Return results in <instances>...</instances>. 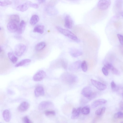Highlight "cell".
<instances>
[{
    "label": "cell",
    "instance_id": "24",
    "mask_svg": "<svg viewBox=\"0 0 123 123\" xmlns=\"http://www.w3.org/2000/svg\"><path fill=\"white\" fill-rule=\"evenodd\" d=\"M8 56L9 59L13 63L15 64L17 62L18 58L12 53L9 52L8 53Z\"/></svg>",
    "mask_w": 123,
    "mask_h": 123
},
{
    "label": "cell",
    "instance_id": "5",
    "mask_svg": "<svg viewBox=\"0 0 123 123\" xmlns=\"http://www.w3.org/2000/svg\"><path fill=\"white\" fill-rule=\"evenodd\" d=\"M46 73L43 70H40L36 73L33 76V80L35 81H40L43 79L46 76Z\"/></svg>",
    "mask_w": 123,
    "mask_h": 123
},
{
    "label": "cell",
    "instance_id": "26",
    "mask_svg": "<svg viewBox=\"0 0 123 123\" xmlns=\"http://www.w3.org/2000/svg\"><path fill=\"white\" fill-rule=\"evenodd\" d=\"M10 20L15 22L17 23H18L20 21L19 17L17 14L12 15L10 16Z\"/></svg>",
    "mask_w": 123,
    "mask_h": 123
},
{
    "label": "cell",
    "instance_id": "19",
    "mask_svg": "<svg viewBox=\"0 0 123 123\" xmlns=\"http://www.w3.org/2000/svg\"><path fill=\"white\" fill-rule=\"evenodd\" d=\"M44 26L42 25H38L36 26L34 28L33 31L40 34H43L44 31Z\"/></svg>",
    "mask_w": 123,
    "mask_h": 123
},
{
    "label": "cell",
    "instance_id": "21",
    "mask_svg": "<svg viewBox=\"0 0 123 123\" xmlns=\"http://www.w3.org/2000/svg\"><path fill=\"white\" fill-rule=\"evenodd\" d=\"M39 18L37 15H33L32 16L30 19V24L31 25H34L39 21Z\"/></svg>",
    "mask_w": 123,
    "mask_h": 123
},
{
    "label": "cell",
    "instance_id": "1",
    "mask_svg": "<svg viewBox=\"0 0 123 123\" xmlns=\"http://www.w3.org/2000/svg\"><path fill=\"white\" fill-rule=\"evenodd\" d=\"M61 79L63 82L68 85L74 84L78 80V78L76 76L68 72L62 74Z\"/></svg>",
    "mask_w": 123,
    "mask_h": 123
},
{
    "label": "cell",
    "instance_id": "11",
    "mask_svg": "<svg viewBox=\"0 0 123 123\" xmlns=\"http://www.w3.org/2000/svg\"><path fill=\"white\" fill-rule=\"evenodd\" d=\"M93 92L91 87L87 86L83 88L81 91V93L85 97L88 98L91 95Z\"/></svg>",
    "mask_w": 123,
    "mask_h": 123
},
{
    "label": "cell",
    "instance_id": "16",
    "mask_svg": "<svg viewBox=\"0 0 123 123\" xmlns=\"http://www.w3.org/2000/svg\"><path fill=\"white\" fill-rule=\"evenodd\" d=\"M107 101L104 99H100L96 100L91 104V106L93 108H95L101 105L105 104Z\"/></svg>",
    "mask_w": 123,
    "mask_h": 123
},
{
    "label": "cell",
    "instance_id": "39",
    "mask_svg": "<svg viewBox=\"0 0 123 123\" xmlns=\"http://www.w3.org/2000/svg\"><path fill=\"white\" fill-rule=\"evenodd\" d=\"M95 114L97 115H99L102 114V108H99L97 110L95 111Z\"/></svg>",
    "mask_w": 123,
    "mask_h": 123
},
{
    "label": "cell",
    "instance_id": "15",
    "mask_svg": "<svg viewBox=\"0 0 123 123\" xmlns=\"http://www.w3.org/2000/svg\"><path fill=\"white\" fill-rule=\"evenodd\" d=\"M30 104L28 102H23L21 103L18 108V110L21 112H24L26 111L29 108Z\"/></svg>",
    "mask_w": 123,
    "mask_h": 123
},
{
    "label": "cell",
    "instance_id": "44",
    "mask_svg": "<svg viewBox=\"0 0 123 123\" xmlns=\"http://www.w3.org/2000/svg\"><path fill=\"white\" fill-rule=\"evenodd\" d=\"M1 28L0 27V30H1Z\"/></svg>",
    "mask_w": 123,
    "mask_h": 123
},
{
    "label": "cell",
    "instance_id": "14",
    "mask_svg": "<svg viewBox=\"0 0 123 123\" xmlns=\"http://www.w3.org/2000/svg\"><path fill=\"white\" fill-rule=\"evenodd\" d=\"M30 2H27L18 6L16 7V10L18 11L22 12L26 11L30 7Z\"/></svg>",
    "mask_w": 123,
    "mask_h": 123
},
{
    "label": "cell",
    "instance_id": "22",
    "mask_svg": "<svg viewBox=\"0 0 123 123\" xmlns=\"http://www.w3.org/2000/svg\"><path fill=\"white\" fill-rule=\"evenodd\" d=\"M46 44L44 42H40L36 46L35 49L37 51H40L42 50L45 47Z\"/></svg>",
    "mask_w": 123,
    "mask_h": 123
},
{
    "label": "cell",
    "instance_id": "41",
    "mask_svg": "<svg viewBox=\"0 0 123 123\" xmlns=\"http://www.w3.org/2000/svg\"><path fill=\"white\" fill-rule=\"evenodd\" d=\"M106 108L105 107H103L102 108V114H103L105 112Z\"/></svg>",
    "mask_w": 123,
    "mask_h": 123
},
{
    "label": "cell",
    "instance_id": "36",
    "mask_svg": "<svg viewBox=\"0 0 123 123\" xmlns=\"http://www.w3.org/2000/svg\"><path fill=\"white\" fill-rule=\"evenodd\" d=\"M118 39L119 41L120 44L122 45L123 44V36L120 34L117 35Z\"/></svg>",
    "mask_w": 123,
    "mask_h": 123
},
{
    "label": "cell",
    "instance_id": "23",
    "mask_svg": "<svg viewBox=\"0 0 123 123\" xmlns=\"http://www.w3.org/2000/svg\"><path fill=\"white\" fill-rule=\"evenodd\" d=\"M31 60L29 59H25L23 60L18 63L15 66V67H18L24 66L25 64L30 63Z\"/></svg>",
    "mask_w": 123,
    "mask_h": 123
},
{
    "label": "cell",
    "instance_id": "43",
    "mask_svg": "<svg viewBox=\"0 0 123 123\" xmlns=\"http://www.w3.org/2000/svg\"><path fill=\"white\" fill-rule=\"evenodd\" d=\"M2 51V49L1 47L0 46V53Z\"/></svg>",
    "mask_w": 123,
    "mask_h": 123
},
{
    "label": "cell",
    "instance_id": "25",
    "mask_svg": "<svg viewBox=\"0 0 123 123\" xmlns=\"http://www.w3.org/2000/svg\"><path fill=\"white\" fill-rule=\"evenodd\" d=\"M60 64L64 69H66L68 66V63L67 61L64 59H62L59 61Z\"/></svg>",
    "mask_w": 123,
    "mask_h": 123
},
{
    "label": "cell",
    "instance_id": "40",
    "mask_svg": "<svg viewBox=\"0 0 123 123\" xmlns=\"http://www.w3.org/2000/svg\"><path fill=\"white\" fill-rule=\"evenodd\" d=\"M120 106L121 109H123V102L122 101H121L120 103Z\"/></svg>",
    "mask_w": 123,
    "mask_h": 123
},
{
    "label": "cell",
    "instance_id": "2",
    "mask_svg": "<svg viewBox=\"0 0 123 123\" xmlns=\"http://www.w3.org/2000/svg\"><path fill=\"white\" fill-rule=\"evenodd\" d=\"M56 28L60 33L70 39L76 42L80 41L76 36L68 30L64 29L58 26H57Z\"/></svg>",
    "mask_w": 123,
    "mask_h": 123
},
{
    "label": "cell",
    "instance_id": "6",
    "mask_svg": "<svg viewBox=\"0 0 123 123\" xmlns=\"http://www.w3.org/2000/svg\"><path fill=\"white\" fill-rule=\"evenodd\" d=\"M92 84L100 91H102L105 89L107 88L106 85L100 82L92 79L91 80Z\"/></svg>",
    "mask_w": 123,
    "mask_h": 123
},
{
    "label": "cell",
    "instance_id": "9",
    "mask_svg": "<svg viewBox=\"0 0 123 123\" xmlns=\"http://www.w3.org/2000/svg\"><path fill=\"white\" fill-rule=\"evenodd\" d=\"M53 106L52 103L49 101H43L41 102L39 104L38 108L40 110H43Z\"/></svg>",
    "mask_w": 123,
    "mask_h": 123
},
{
    "label": "cell",
    "instance_id": "33",
    "mask_svg": "<svg viewBox=\"0 0 123 123\" xmlns=\"http://www.w3.org/2000/svg\"><path fill=\"white\" fill-rule=\"evenodd\" d=\"M111 70L112 73L118 75L120 74V72L118 70L114 67L112 68Z\"/></svg>",
    "mask_w": 123,
    "mask_h": 123
},
{
    "label": "cell",
    "instance_id": "37",
    "mask_svg": "<svg viewBox=\"0 0 123 123\" xmlns=\"http://www.w3.org/2000/svg\"><path fill=\"white\" fill-rule=\"evenodd\" d=\"M30 7L34 8L35 9H37L39 7L38 5L36 4L30 2Z\"/></svg>",
    "mask_w": 123,
    "mask_h": 123
},
{
    "label": "cell",
    "instance_id": "8",
    "mask_svg": "<svg viewBox=\"0 0 123 123\" xmlns=\"http://www.w3.org/2000/svg\"><path fill=\"white\" fill-rule=\"evenodd\" d=\"M73 21L71 17L67 15L65 17L64 25L65 27L68 29H71L73 27Z\"/></svg>",
    "mask_w": 123,
    "mask_h": 123
},
{
    "label": "cell",
    "instance_id": "38",
    "mask_svg": "<svg viewBox=\"0 0 123 123\" xmlns=\"http://www.w3.org/2000/svg\"><path fill=\"white\" fill-rule=\"evenodd\" d=\"M104 66L108 69L111 70L113 67V65L111 63H107Z\"/></svg>",
    "mask_w": 123,
    "mask_h": 123
},
{
    "label": "cell",
    "instance_id": "29",
    "mask_svg": "<svg viewBox=\"0 0 123 123\" xmlns=\"http://www.w3.org/2000/svg\"><path fill=\"white\" fill-rule=\"evenodd\" d=\"M111 89L114 91H117L119 89V87L116 85L113 81H112L111 83Z\"/></svg>",
    "mask_w": 123,
    "mask_h": 123
},
{
    "label": "cell",
    "instance_id": "4",
    "mask_svg": "<svg viewBox=\"0 0 123 123\" xmlns=\"http://www.w3.org/2000/svg\"><path fill=\"white\" fill-rule=\"evenodd\" d=\"M111 3V1L109 0H100L98 3L97 6L100 10H105L109 7Z\"/></svg>",
    "mask_w": 123,
    "mask_h": 123
},
{
    "label": "cell",
    "instance_id": "42",
    "mask_svg": "<svg viewBox=\"0 0 123 123\" xmlns=\"http://www.w3.org/2000/svg\"><path fill=\"white\" fill-rule=\"evenodd\" d=\"M38 2L39 3H43V2H44L45 1V0H38Z\"/></svg>",
    "mask_w": 123,
    "mask_h": 123
},
{
    "label": "cell",
    "instance_id": "13",
    "mask_svg": "<svg viewBox=\"0 0 123 123\" xmlns=\"http://www.w3.org/2000/svg\"><path fill=\"white\" fill-rule=\"evenodd\" d=\"M35 96L37 97L43 96L45 93L44 89L41 86H38L36 88L34 91Z\"/></svg>",
    "mask_w": 123,
    "mask_h": 123
},
{
    "label": "cell",
    "instance_id": "18",
    "mask_svg": "<svg viewBox=\"0 0 123 123\" xmlns=\"http://www.w3.org/2000/svg\"><path fill=\"white\" fill-rule=\"evenodd\" d=\"M81 110V107L78 108L77 109L75 108H73L72 111L71 118L75 119L77 118L79 116Z\"/></svg>",
    "mask_w": 123,
    "mask_h": 123
},
{
    "label": "cell",
    "instance_id": "28",
    "mask_svg": "<svg viewBox=\"0 0 123 123\" xmlns=\"http://www.w3.org/2000/svg\"><path fill=\"white\" fill-rule=\"evenodd\" d=\"M81 67L83 72H85L86 71L87 69V67L86 62L84 60L81 62Z\"/></svg>",
    "mask_w": 123,
    "mask_h": 123
},
{
    "label": "cell",
    "instance_id": "20",
    "mask_svg": "<svg viewBox=\"0 0 123 123\" xmlns=\"http://www.w3.org/2000/svg\"><path fill=\"white\" fill-rule=\"evenodd\" d=\"M26 26V23L25 21L22 20L20 23L18 29V32L19 34H21L24 31Z\"/></svg>",
    "mask_w": 123,
    "mask_h": 123
},
{
    "label": "cell",
    "instance_id": "10",
    "mask_svg": "<svg viewBox=\"0 0 123 123\" xmlns=\"http://www.w3.org/2000/svg\"><path fill=\"white\" fill-rule=\"evenodd\" d=\"M69 53L71 56L75 57L80 56L82 54L80 50L74 48H71L69 49Z\"/></svg>",
    "mask_w": 123,
    "mask_h": 123
},
{
    "label": "cell",
    "instance_id": "7",
    "mask_svg": "<svg viewBox=\"0 0 123 123\" xmlns=\"http://www.w3.org/2000/svg\"><path fill=\"white\" fill-rule=\"evenodd\" d=\"M17 23L14 21L10 20L7 25V28L8 30L12 32H14L17 31L18 29Z\"/></svg>",
    "mask_w": 123,
    "mask_h": 123
},
{
    "label": "cell",
    "instance_id": "12",
    "mask_svg": "<svg viewBox=\"0 0 123 123\" xmlns=\"http://www.w3.org/2000/svg\"><path fill=\"white\" fill-rule=\"evenodd\" d=\"M81 62L80 60L76 61L71 64L69 67V69L71 71H75L79 69L81 67Z\"/></svg>",
    "mask_w": 123,
    "mask_h": 123
},
{
    "label": "cell",
    "instance_id": "31",
    "mask_svg": "<svg viewBox=\"0 0 123 123\" xmlns=\"http://www.w3.org/2000/svg\"><path fill=\"white\" fill-rule=\"evenodd\" d=\"M44 114L47 116H54L55 115V112L54 111L47 110L45 111Z\"/></svg>",
    "mask_w": 123,
    "mask_h": 123
},
{
    "label": "cell",
    "instance_id": "17",
    "mask_svg": "<svg viewBox=\"0 0 123 123\" xmlns=\"http://www.w3.org/2000/svg\"><path fill=\"white\" fill-rule=\"evenodd\" d=\"M3 117L5 121L8 122L11 120V115L10 111L8 109L5 110L2 113Z\"/></svg>",
    "mask_w": 123,
    "mask_h": 123
},
{
    "label": "cell",
    "instance_id": "34",
    "mask_svg": "<svg viewBox=\"0 0 123 123\" xmlns=\"http://www.w3.org/2000/svg\"><path fill=\"white\" fill-rule=\"evenodd\" d=\"M22 120L24 123H33L27 116L24 117Z\"/></svg>",
    "mask_w": 123,
    "mask_h": 123
},
{
    "label": "cell",
    "instance_id": "27",
    "mask_svg": "<svg viewBox=\"0 0 123 123\" xmlns=\"http://www.w3.org/2000/svg\"><path fill=\"white\" fill-rule=\"evenodd\" d=\"M12 3V2L9 0H0V6H5Z\"/></svg>",
    "mask_w": 123,
    "mask_h": 123
},
{
    "label": "cell",
    "instance_id": "3",
    "mask_svg": "<svg viewBox=\"0 0 123 123\" xmlns=\"http://www.w3.org/2000/svg\"><path fill=\"white\" fill-rule=\"evenodd\" d=\"M26 49V46L24 44L22 43H18L15 47V54L17 56H20L24 53Z\"/></svg>",
    "mask_w": 123,
    "mask_h": 123
},
{
    "label": "cell",
    "instance_id": "35",
    "mask_svg": "<svg viewBox=\"0 0 123 123\" xmlns=\"http://www.w3.org/2000/svg\"><path fill=\"white\" fill-rule=\"evenodd\" d=\"M102 71L103 74L105 76L108 75V69L105 66L102 68Z\"/></svg>",
    "mask_w": 123,
    "mask_h": 123
},
{
    "label": "cell",
    "instance_id": "32",
    "mask_svg": "<svg viewBox=\"0 0 123 123\" xmlns=\"http://www.w3.org/2000/svg\"><path fill=\"white\" fill-rule=\"evenodd\" d=\"M123 113L122 112L120 111L115 113L114 117L115 118H123Z\"/></svg>",
    "mask_w": 123,
    "mask_h": 123
},
{
    "label": "cell",
    "instance_id": "30",
    "mask_svg": "<svg viewBox=\"0 0 123 123\" xmlns=\"http://www.w3.org/2000/svg\"><path fill=\"white\" fill-rule=\"evenodd\" d=\"M81 111L83 114H87L90 112V109L89 107L88 106H85L81 109Z\"/></svg>",
    "mask_w": 123,
    "mask_h": 123
}]
</instances>
